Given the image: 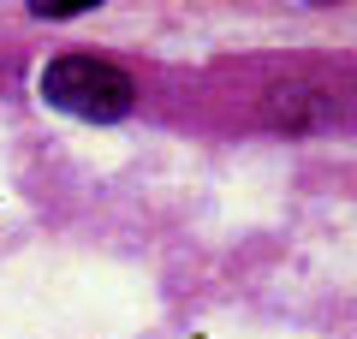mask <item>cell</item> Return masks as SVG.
<instances>
[{"mask_svg": "<svg viewBox=\"0 0 357 339\" xmlns=\"http://www.w3.org/2000/svg\"><path fill=\"white\" fill-rule=\"evenodd\" d=\"M131 77L119 72L114 60H96V54H60V60H48V72H42V101L60 113H72V119H96V126H107V119H126L131 113Z\"/></svg>", "mask_w": 357, "mask_h": 339, "instance_id": "6da1fadb", "label": "cell"}]
</instances>
